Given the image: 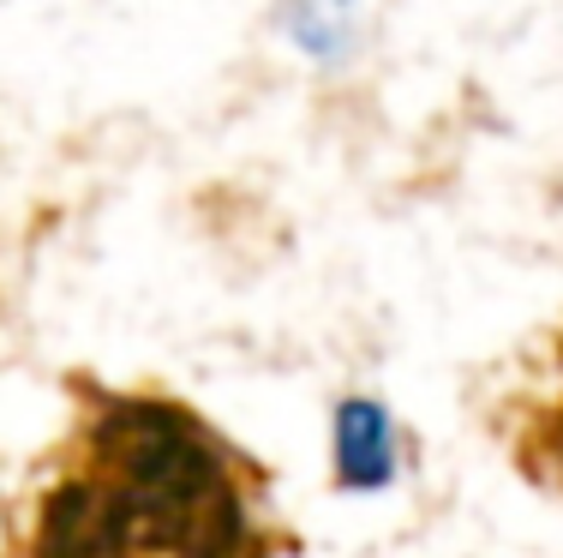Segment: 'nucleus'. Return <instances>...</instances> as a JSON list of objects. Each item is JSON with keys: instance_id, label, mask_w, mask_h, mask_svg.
Returning <instances> with one entry per match:
<instances>
[{"instance_id": "f257e3e1", "label": "nucleus", "mask_w": 563, "mask_h": 558, "mask_svg": "<svg viewBox=\"0 0 563 558\" xmlns=\"http://www.w3.org/2000/svg\"><path fill=\"white\" fill-rule=\"evenodd\" d=\"M264 474L168 396L90 391L24 558H271Z\"/></svg>"}, {"instance_id": "f03ea898", "label": "nucleus", "mask_w": 563, "mask_h": 558, "mask_svg": "<svg viewBox=\"0 0 563 558\" xmlns=\"http://www.w3.org/2000/svg\"><path fill=\"white\" fill-rule=\"evenodd\" d=\"M336 462L347 486L390 481V420L372 403H347L336 415Z\"/></svg>"}]
</instances>
